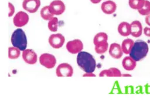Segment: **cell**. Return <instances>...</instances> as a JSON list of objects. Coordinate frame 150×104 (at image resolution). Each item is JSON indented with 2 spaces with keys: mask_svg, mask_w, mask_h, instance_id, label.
<instances>
[{
  "mask_svg": "<svg viewBox=\"0 0 150 104\" xmlns=\"http://www.w3.org/2000/svg\"><path fill=\"white\" fill-rule=\"evenodd\" d=\"M118 32L123 37H127L131 34V24L122 21L118 26Z\"/></svg>",
  "mask_w": 150,
  "mask_h": 104,
  "instance_id": "cell-15",
  "label": "cell"
},
{
  "mask_svg": "<svg viewBox=\"0 0 150 104\" xmlns=\"http://www.w3.org/2000/svg\"><path fill=\"white\" fill-rule=\"evenodd\" d=\"M50 45L54 49H59L63 46L65 42L64 37L60 33L51 34L48 39Z\"/></svg>",
  "mask_w": 150,
  "mask_h": 104,
  "instance_id": "cell-7",
  "label": "cell"
},
{
  "mask_svg": "<svg viewBox=\"0 0 150 104\" xmlns=\"http://www.w3.org/2000/svg\"><path fill=\"white\" fill-rule=\"evenodd\" d=\"M134 42L131 38H126L122 42L121 48L123 53L125 54H129L134 46Z\"/></svg>",
  "mask_w": 150,
  "mask_h": 104,
  "instance_id": "cell-17",
  "label": "cell"
},
{
  "mask_svg": "<svg viewBox=\"0 0 150 104\" xmlns=\"http://www.w3.org/2000/svg\"><path fill=\"white\" fill-rule=\"evenodd\" d=\"M29 20V15L23 11L17 12L13 19V23L17 27H22L28 23Z\"/></svg>",
  "mask_w": 150,
  "mask_h": 104,
  "instance_id": "cell-8",
  "label": "cell"
},
{
  "mask_svg": "<svg viewBox=\"0 0 150 104\" xmlns=\"http://www.w3.org/2000/svg\"><path fill=\"white\" fill-rule=\"evenodd\" d=\"M90 1L91 3H93L94 4H97V3H100L101 1V0H90Z\"/></svg>",
  "mask_w": 150,
  "mask_h": 104,
  "instance_id": "cell-31",
  "label": "cell"
},
{
  "mask_svg": "<svg viewBox=\"0 0 150 104\" xmlns=\"http://www.w3.org/2000/svg\"><path fill=\"white\" fill-rule=\"evenodd\" d=\"M116 9V3L111 0H108L103 2L101 5V9L102 12L106 15L112 14L115 12Z\"/></svg>",
  "mask_w": 150,
  "mask_h": 104,
  "instance_id": "cell-12",
  "label": "cell"
},
{
  "mask_svg": "<svg viewBox=\"0 0 150 104\" xmlns=\"http://www.w3.org/2000/svg\"><path fill=\"white\" fill-rule=\"evenodd\" d=\"M83 77H96V74L93 73H85L83 74Z\"/></svg>",
  "mask_w": 150,
  "mask_h": 104,
  "instance_id": "cell-29",
  "label": "cell"
},
{
  "mask_svg": "<svg viewBox=\"0 0 150 104\" xmlns=\"http://www.w3.org/2000/svg\"><path fill=\"white\" fill-rule=\"evenodd\" d=\"M50 11L54 15H60L64 12L66 6L61 0H54L49 5Z\"/></svg>",
  "mask_w": 150,
  "mask_h": 104,
  "instance_id": "cell-9",
  "label": "cell"
},
{
  "mask_svg": "<svg viewBox=\"0 0 150 104\" xmlns=\"http://www.w3.org/2000/svg\"><path fill=\"white\" fill-rule=\"evenodd\" d=\"M11 41L12 45L21 51L26 49L28 44L27 37L24 31L20 28L16 29L12 34Z\"/></svg>",
  "mask_w": 150,
  "mask_h": 104,
  "instance_id": "cell-3",
  "label": "cell"
},
{
  "mask_svg": "<svg viewBox=\"0 0 150 104\" xmlns=\"http://www.w3.org/2000/svg\"><path fill=\"white\" fill-rule=\"evenodd\" d=\"M21 50L15 46H11L8 48V58L11 59H16L21 55Z\"/></svg>",
  "mask_w": 150,
  "mask_h": 104,
  "instance_id": "cell-20",
  "label": "cell"
},
{
  "mask_svg": "<svg viewBox=\"0 0 150 104\" xmlns=\"http://www.w3.org/2000/svg\"><path fill=\"white\" fill-rule=\"evenodd\" d=\"M77 63L85 73H93L96 68V62L90 53L81 51L77 53Z\"/></svg>",
  "mask_w": 150,
  "mask_h": 104,
  "instance_id": "cell-1",
  "label": "cell"
},
{
  "mask_svg": "<svg viewBox=\"0 0 150 104\" xmlns=\"http://www.w3.org/2000/svg\"><path fill=\"white\" fill-rule=\"evenodd\" d=\"M99 76L100 77H114L113 76V73L111 68L108 69H105L102 70L100 73H99Z\"/></svg>",
  "mask_w": 150,
  "mask_h": 104,
  "instance_id": "cell-25",
  "label": "cell"
},
{
  "mask_svg": "<svg viewBox=\"0 0 150 104\" xmlns=\"http://www.w3.org/2000/svg\"><path fill=\"white\" fill-rule=\"evenodd\" d=\"M142 33V26L138 20H134L131 23V34L134 37H139Z\"/></svg>",
  "mask_w": 150,
  "mask_h": 104,
  "instance_id": "cell-14",
  "label": "cell"
},
{
  "mask_svg": "<svg viewBox=\"0 0 150 104\" xmlns=\"http://www.w3.org/2000/svg\"><path fill=\"white\" fill-rule=\"evenodd\" d=\"M144 34L146 36H147L148 37H150V27H145L144 28Z\"/></svg>",
  "mask_w": 150,
  "mask_h": 104,
  "instance_id": "cell-28",
  "label": "cell"
},
{
  "mask_svg": "<svg viewBox=\"0 0 150 104\" xmlns=\"http://www.w3.org/2000/svg\"><path fill=\"white\" fill-rule=\"evenodd\" d=\"M145 23L147 25L149 26H150V14H149L148 15H147L145 17Z\"/></svg>",
  "mask_w": 150,
  "mask_h": 104,
  "instance_id": "cell-30",
  "label": "cell"
},
{
  "mask_svg": "<svg viewBox=\"0 0 150 104\" xmlns=\"http://www.w3.org/2000/svg\"><path fill=\"white\" fill-rule=\"evenodd\" d=\"M145 2V0H129L128 3L131 8L139 10L144 6Z\"/></svg>",
  "mask_w": 150,
  "mask_h": 104,
  "instance_id": "cell-21",
  "label": "cell"
},
{
  "mask_svg": "<svg viewBox=\"0 0 150 104\" xmlns=\"http://www.w3.org/2000/svg\"><path fill=\"white\" fill-rule=\"evenodd\" d=\"M108 48V42H106L101 44L95 45L94 49L97 53L103 54L107 51Z\"/></svg>",
  "mask_w": 150,
  "mask_h": 104,
  "instance_id": "cell-23",
  "label": "cell"
},
{
  "mask_svg": "<svg viewBox=\"0 0 150 104\" xmlns=\"http://www.w3.org/2000/svg\"><path fill=\"white\" fill-rule=\"evenodd\" d=\"M22 56L23 60L29 64H34L38 60L37 54L32 49H26L23 51Z\"/></svg>",
  "mask_w": 150,
  "mask_h": 104,
  "instance_id": "cell-11",
  "label": "cell"
},
{
  "mask_svg": "<svg viewBox=\"0 0 150 104\" xmlns=\"http://www.w3.org/2000/svg\"><path fill=\"white\" fill-rule=\"evenodd\" d=\"M8 8H9L8 17H12L15 13V7L12 3L8 2Z\"/></svg>",
  "mask_w": 150,
  "mask_h": 104,
  "instance_id": "cell-26",
  "label": "cell"
},
{
  "mask_svg": "<svg viewBox=\"0 0 150 104\" xmlns=\"http://www.w3.org/2000/svg\"><path fill=\"white\" fill-rule=\"evenodd\" d=\"M108 35L104 32H100L96 34L93 38V44L94 45L101 44L107 42Z\"/></svg>",
  "mask_w": 150,
  "mask_h": 104,
  "instance_id": "cell-18",
  "label": "cell"
},
{
  "mask_svg": "<svg viewBox=\"0 0 150 104\" xmlns=\"http://www.w3.org/2000/svg\"><path fill=\"white\" fill-rule=\"evenodd\" d=\"M40 6V0H23L22 2V8L23 9L30 13H35Z\"/></svg>",
  "mask_w": 150,
  "mask_h": 104,
  "instance_id": "cell-10",
  "label": "cell"
},
{
  "mask_svg": "<svg viewBox=\"0 0 150 104\" xmlns=\"http://www.w3.org/2000/svg\"><path fill=\"white\" fill-rule=\"evenodd\" d=\"M148 51V44L144 41L138 40L134 42V46L129 55L134 60L138 62L146 56Z\"/></svg>",
  "mask_w": 150,
  "mask_h": 104,
  "instance_id": "cell-2",
  "label": "cell"
},
{
  "mask_svg": "<svg viewBox=\"0 0 150 104\" xmlns=\"http://www.w3.org/2000/svg\"><path fill=\"white\" fill-rule=\"evenodd\" d=\"M111 69L112 71L114 77H121L122 76V74L118 69H117L116 67H111Z\"/></svg>",
  "mask_w": 150,
  "mask_h": 104,
  "instance_id": "cell-27",
  "label": "cell"
},
{
  "mask_svg": "<svg viewBox=\"0 0 150 104\" xmlns=\"http://www.w3.org/2000/svg\"><path fill=\"white\" fill-rule=\"evenodd\" d=\"M122 65L125 70L131 71L135 68L137 63L131 56H126L122 59Z\"/></svg>",
  "mask_w": 150,
  "mask_h": 104,
  "instance_id": "cell-16",
  "label": "cell"
},
{
  "mask_svg": "<svg viewBox=\"0 0 150 104\" xmlns=\"http://www.w3.org/2000/svg\"><path fill=\"white\" fill-rule=\"evenodd\" d=\"M56 74L57 77H71L73 74V69L70 64L62 63L57 66Z\"/></svg>",
  "mask_w": 150,
  "mask_h": 104,
  "instance_id": "cell-5",
  "label": "cell"
},
{
  "mask_svg": "<svg viewBox=\"0 0 150 104\" xmlns=\"http://www.w3.org/2000/svg\"><path fill=\"white\" fill-rule=\"evenodd\" d=\"M138 10L139 13L142 16H147L150 14V2L149 1L145 0L144 6Z\"/></svg>",
  "mask_w": 150,
  "mask_h": 104,
  "instance_id": "cell-24",
  "label": "cell"
},
{
  "mask_svg": "<svg viewBox=\"0 0 150 104\" xmlns=\"http://www.w3.org/2000/svg\"><path fill=\"white\" fill-rule=\"evenodd\" d=\"M108 51L110 56L114 59H120L122 57L123 53L121 46L119 44L115 42L110 45Z\"/></svg>",
  "mask_w": 150,
  "mask_h": 104,
  "instance_id": "cell-13",
  "label": "cell"
},
{
  "mask_svg": "<svg viewBox=\"0 0 150 104\" xmlns=\"http://www.w3.org/2000/svg\"><path fill=\"white\" fill-rule=\"evenodd\" d=\"M40 64L47 69H53L56 64L55 56L50 53H44L39 56Z\"/></svg>",
  "mask_w": 150,
  "mask_h": 104,
  "instance_id": "cell-4",
  "label": "cell"
},
{
  "mask_svg": "<svg viewBox=\"0 0 150 104\" xmlns=\"http://www.w3.org/2000/svg\"><path fill=\"white\" fill-rule=\"evenodd\" d=\"M59 20L56 17H53L51 20H49L47 27L52 32H56L58 29Z\"/></svg>",
  "mask_w": 150,
  "mask_h": 104,
  "instance_id": "cell-22",
  "label": "cell"
},
{
  "mask_svg": "<svg viewBox=\"0 0 150 104\" xmlns=\"http://www.w3.org/2000/svg\"><path fill=\"white\" fill-rule=\"evenodd\" d=\"M41 17L45 20H50L53 17L54 15L50 11L49 6H45L42 8L40 12Z\"/></svg>",
  "mask_w": 150,
  "mask_h": 104,
  "instance_id": "cell-19",
  "label": "cell"
},
{
  "mask_svg": "<svg viewBox=\"0 0 150 104\" xmlns=\"http://www.w3.org/2000/svg\"><path fill=\"white\" fill-rule=\"evenodd\" d=\"M122 77H131V75L129 74H122Z\"/></svg>",
  "mask_w": 150,
  "mask_h": 104,
  "instance_id": "cell-32",
  "label": "cell"
},
{
  "mask_svg": "<svg viewBox=\"0 0 150 104\" xmlns=\"http://www.w3.org/2000/svg\"><path fill=\"white\" fill-rule=\"evenodd\" d=\"M67 51L71 54H77L82 51L83 49V42L79 39L69 41L66 45Z\"/></svg>",
  "mask_w": 150,
  "mask_h": 104,
  "instance_id": "cell-6",
  "label": "cell"
}]
</instances>
